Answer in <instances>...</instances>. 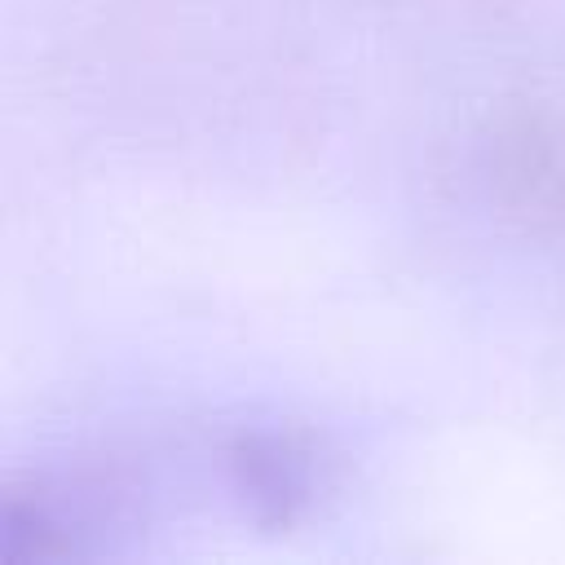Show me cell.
Listing matches in <instances>:
<instances>
[{
	"label": "cell",
	"mask_w": 565,
	"mask_h": 565,
	"mask_svg": "<svg viewBox=\"0 0 565 565\" xmlns=\"http://www.w3.org/2000/svg\"><path fill=\"white\" fill-rule=\"evenodd\" d=\"M225 463L234 494L265 530H291L296 521H305L331 481L327 446L305 428L238 433Z\"/></svg>",
	"instance_id": "obj_1"
}]
</instances>
